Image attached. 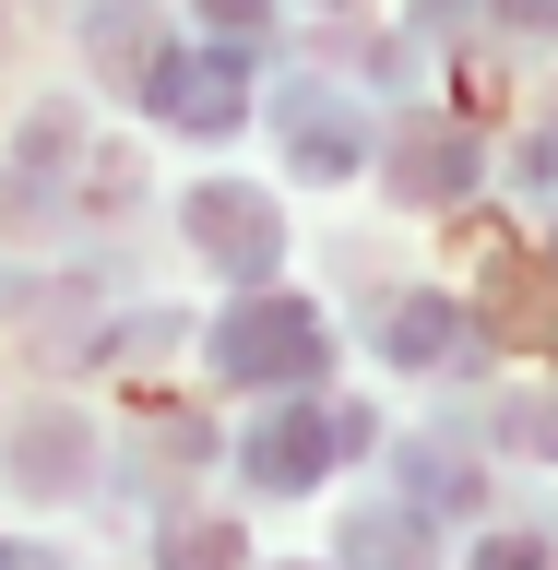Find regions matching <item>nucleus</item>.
<instances>
[]
</instances>
